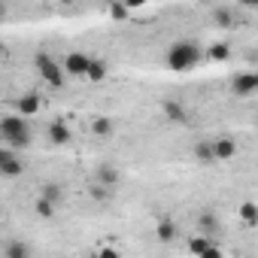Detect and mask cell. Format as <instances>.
Returning a JSON list of instances; mask_svg holds the SVG:
<instances>
[{"label":"cell","mask_w":258,"mask_h":258,"mask_svg":"<svg viewBox=\"0 0 258 258\" xmlns=\"http://www.w3.org/2000/svg\"><path fill=\"white\" fill-rule=\"evenodd\" d=\"M164 61H167V67H170L173 73H188V70H195V67L204 61V52H201V46L191 43V40H176V43L167 49Z\"/></svg>","instance_id":"obj_1"},{"label":"cell","mask_w":258,"mask_h":258,"mask_svg":"<svg viewBox=\"0 0 258 258\" xmlns=\"http://www.w3.org/2000/svg\"><path fill=\"white\" fill-rule=\"evenodd\" d=\"M0 140L13 149H28L31 146V124H28V115L22 112H10L0 118Z\"/></svg>","instance_id":"obj_2"},{"label":"cell","mask_w":258,"mask_h":258,"mask_svg":"<svg viewBox=\"0 0 258 258\" xmlns=\"http://www.w3.org/2000/svg\"><path fill=\"white\" fill-rule=\"evenodd\" d=\"M34 64H37V73H40V79H43L49 88H64V79H67V70H64V64H58V61H55L49 52H37Z\"/></svg>","instance_id":"obj_3"},{"label":"cell","mask_w":258,"mask_h":258,"mask_svg":"<svg viewBox=\"0 0 258 258\" xmlns=\"http://www.w3.org/2000/svg\"><path fill=\"white\" fill-rule=\"evenodd\" d=\"M22 173H25V161L19 158V149L4 143V149H0V176H4V179H16Z\"/></svg>","instance_id":"obj_4"},{"label":"cell","mask_w":258,"mask_h":258,"mask_svg":"<svg viewBox=\"0 0 258 258\" xmlns=\"http://www.w3.org/2000/svg\"><path fill=\"white\" fill-rule=\"evenodd\" d=\"M231 91H234L237 97H249V94H255V91H258V73H249V70L234 73V76H231Z\"/></svg>","instance_id":"obj_5"},{"label":"cell","mask_w":258,"mask_h":258,"mask_svg":"<svg viewBox=\"0 0 258 258\" xmlns=\"http://www.w3.org/2000/svg\"><path fill=\"white\" fill-rule=\"evenodd\" d=\"M61 64H64V70H67V76H73V79H85L91 58H88V55H82V52H67Z\"/></svg>","instance_id":"obj_6"},{"label":"cell","mask_w":258,"mask_h":258,"mask_svg":"<svg viewBox=\"0 0 258 258\" xmlns=\"http://www.w3.org/2000/svg\"><path fill=\"white\" fill-rule=\"evenodd\" d=\"M46 134H49V143H55V146H67L70 143V137H73V131H70V124L67 121H49V127H46Z\"/></svg>","instance_id":"obj_7"},{"label":"cell","mask_w":258,"mask_h":258,"mask_svg":"<svg viewBox=\"0 0 258 258\" xmlns=\"http://www.w3.org/2000/svg\"><path fill=\"white\" fill-rule=\"evenodd\" d=\"M213 152H216V161H219V164L234 161V155H237V143H234L231 137H216V140H213Z\"/></svg>","instance_id":"obj_8"},{"label":"cell","mask_w":258,"mask_h":258,"mask_svg":"<svg viewBox=\"0 0 258 258\" xmlns=\"http://www.w3.org/2000/svg\"><path fill=\"white\" fill-rule=\"evenodd\" d=\"M94 182H100V185H106V188H115L118 182H121V173L112 167V164H97V170H94Z\"/></svg>","instance_id":"obj_9"},{"label":"cell","mask_w":258,"mask_h":258,"mask_svg":"<svg viewBox=\"0 0 258 258\" xmlns=\"http://www.w3.org/2000/svg\"><path fill=\"white\" fill-rule=\"evenodd\" d=\"M155 237H158V243H173V240L179 237L176 222H173L170 216H161V219H158V225H155Z\"/></svg>","instance_id":"obj_10"},{"label":"cell","mask_w":258,"mask_h":258,"mask_svg":"<svg viewBox=\"0 0 258 258\" xmlns=\"http://www.w3.org/2000/svg\"><path fill=\"white\" fill-rule=\"evenodd\" d=\"M40 106H43V100H40V94H34V91H25V94L16 100V112H22V115H37Z\"/></svg>","instance_id":"obj_11"},{"label":"cell","mask_w":258,"mask_h":258,"mask_svg":"<svg viewBox=\"0 0 258 258\" xmlns=\"http://www.w3.org/2000/svg\"><path fill=\"white\" fill-rule=\"evenodd\" d=\"M161 112H164V118H167V121H173V124L188 121V109H185L179 100H164V103H161Z\"/></svg>","instance_id":"obj_12"},{"label":"cell","mask_w":258,"mask_h":258,"mask_svg":"<svg viewBox=\"0 0 258 258\" xmlns=\"http://www.w3.org/2000/svg\"><path fill=\"white\" fill-rule=\"evenodd\" d=\"M91 134H94L97 140H109V137L115 134V121H112L109 115H97V118L91 121Z\"/></svg>","instance_id":"obj_13"},{"label":"cell","mask_w":258,"mask_h":258,"mask_svg":"<svg viewBox=\"0 0 258 258\" xmlns=\"http://www.w3.org/2000/svg\"><path fill=\"white\" fill-rule=\"evenodd\" d=\"M191 155H195L198 164H219V161H216V152H213V140H201V143H195Z\"/></svg>","instance_id":"obj_14"},{"label":"cell","mask_w":258,"mask_h":258,"mask_svg":"<svg viewBox=\"0 0 258 258\" xmlns=\"http://www.w3.org/2000/svg\"><path fill=\"white\" fill-rule=\"evenodd\" d=\"M198 231H204V234H210V237L219 234V216H216L210 207L198 213Z\"/></svg>","instance_id":"obj_15"},{"label":"cell","mask_w":258,"mask_h":258,"mask_svg":"<svg viewBox=\"0 0 258 258\" xmlns=\"http://www.w3.org/2000/svg\"><path fill=\"white\" fill-rule=\"evenodd\" d=\"M213 249V243H210V234H204V231H198L195 237H188V252H195V255H204L207 258V252Z\"/></svg>","instance_id":"obj_16"},{"label":"cell","mask_w":258,"mask_h":258,"mask_svg":"<svg viewBox=\"0 0 258 258\" xmlns=\"http://www.w3.org/2000/svg\"><path fill=\"white\" fill-rule=\"evenodd\" d=\"M237 213H240V222H243L246 228H255V225H258V204H255V201H243Z\"/></svg>","instance_id":"obj_17"},{"label":"cell","mask_w":258,"mask_h":258,"mask_svg":"<svg viewBox=\"0 0 258 258\" xmlns=\"http://www.w3.org/2000/svg\"><path fill=\"white\" fill-rule=\"evenodd\" d=\"M207 58H210V61H216V64H225V61L231 58V46H228L225 40H216V43L207 49Z\"/></svg>","instance_id":"obj_18"},{"label":"cell","mask_w":258,"mask_h":258,"mask_svg":"<svg viewBox=\"0 0 258 258\" xmlns=\"http://www.w3.org/2000/svg\"><path fill=\"white\" fill-rule=\"evenodd\" d=\"M85 79H88V82H94V85H97V82H103V79H106V61H103V58H91Z\"/></svg>","instance_id":"obj_19"},{"label":"cell","mask_w":258,"mask_h":258,"mask_svg":"<svg viewBox=\"0 0 258 258\" xmlns=\"http://www.w3.org/2000/svg\"><path fill=\"white\" fill-rule=\"evenodd\" d=\"M55 207H58V204L49 201V198H43V195L34 201V213H37L40 219H52V216H55Z\"/></svg>","instance_id":"obj_20"},{"label":"cell","mask_w":258,"mask_h":258,"mask_svg":"<svg viewBox=\"0 0 258 258\" xmlns=\"http://www.w3.org/2000/svg\"><path fill=\"white\" fill-rule=\"evenodd\" d=\"M109 19L112 22H127L131 19V7H127L124 0H115V4H109Z\"/></svg>","instance_id":"obj_21"},{"label":"cell","mask_w":258,"mask_h":258,"mask_svg":"<svg viewBox=\"0 0 258 258\" xmlns=\"http://www.w3.org/2000/svg\"><path fill=\"white\" fill-rule=\"evenodd\" d=\"M28 255H31V246H28V243H22V240L10 243V246L4 249V258H28Z\"/></svg>","instance_id":"obj_22"},{"label":"cell","mask_w":258,"mask_h":258,"mask_svg":"<svg viewBox=\"0 0 258 258\" xmlns=\"http://www.w3.org/2000/svg\"><path fill=\"white\" fill-rule=\"evenodd\" d=\"M40 195H43V198H49V201H55V204H58V201H61V195H64V191H61V185H58V182H43V188H40Z\"/></svg>","instance_id":"obj_23"},{"label":"cell","mask_w":258,"mask_h":258,"mask_svg":"<svg viewBox=\"0 0 258 258\" xmlns=\"http://www.w3.org/2000/svg\"><path fill=\"white\" fill-rule=\"evenodd\" d=\"M213 22H216L219 28H231V25H234V19H231L228 10H216V13H213Z\"/></svg>","instance_id":"obj_24"},{"label":"cell","mask_w":258,"mask_h":258,"mask_svg":"<svg viewBox=\"0 0 258 258\" xmlns=\"http://www.w3.org/2000/svg\"><path fill=\"white\" fill-rule=\"evenodd\" d=\"M97 255H103V258H115V255H118V249H112V246H100V249H97Z\"/></svg>","instance_id":"obj_25"},{"label":"cell","mask_w":258,"mask_h":258,"mask_svg":"<svg viewBox=\"0 0 258 258\" xmlns=\"http://www.w3.org/2000/svg\"><path fill=\"white\" fill-rule=\"evenodd\" d=\"M124 4L131 7V10H140V7H146V4H149V0H124Z\"/></svg>","instance_id":"obj_26"},{"label":"cell","mask_w":258,"mask_h":258,"mask_svg":"<svg viewBox=\"0 0 258 258\" xmlns=\"http://www.w3.org/2000/svg\"><path fill=\"white\" fill-rule=\"evenodd\" d=\"M240 7H258V0H237Z\"/></svg>","instance_id":"obj_27"},{"label":"cell","mask_w":258,"mask_h":258,"mask_svg":"<svg viewBox=\"0 0 258 258\" xmlns=\"http://www.w3.org/2000/svg\"><path fill=\"white\" fill-rule=\"evenodd\" d=\"M58 4H73V0H58Z\"/></svg>","instance_id":"obj_28"},{"label":"cell","mask_w":258,"mask_h":258,"mask_svg":"<svg viewBox=\"0 0 258 258\" xmlns=\"http://www.w3.org/2000/svg\"><path fill=\"white\" fill-rule=\"evenodd\" d=\"M109 4H115V0H109Z\"/></svg>","instance_id":"obj_29"}]
</instances>
